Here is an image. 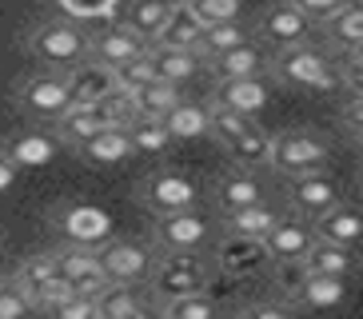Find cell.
<instances>
[{
	"instance_id": "obj_1",
	"label": "cell",
	"mask_w": 363,
	"mask_h": 319,
	"mask_svg": "<svg viewBox=\"0 0 363 319\" xmlns=\"http://www.w3.org/2000/svg\"><path fill=\"white\" fill-rule=\"evenodd\" d=\"M216 276V264L200 252H160L152 259L148 272V291L156 303L176 296H192V291H208Z\"/></svg>"
},
{
	"instance_id": "obj_2",
	"label": "cell",
	"mask_w": 363,
	"mask_h": 319,
	"mask_svg": "<svg viewBox=\"0 0 363 319\" xmlns=\"http://www.w3.org/2000/svg\"><path fill=\"white\" fill-rule=\"evenodd\" d=\"M267 76L276 84H288V88H308V92H328L335 84V68L331 60L311 48L308 40L303 44H291V48H276L267 56Z\"/></svg>"
},
{
	"instance_id": "obj_3",
	"label": "cell",
	"mask_w": 363,
	"mask_h": 319,
	"mask_svg": "<svg viewBox=\"0 0 363 319\" xmlns=\"http://www.w3.org/2000/svg\"><path fill=\"white\" fill-rule=\"evenodd\" d=\"M28 52L44 68H72L76 60L88 56V32H84V24L68 21V16L44 21L28 32Z\"/></svg>"
},
{
	"instance_id": "obj_4",
	"label": "cell",
	"mask_w": 363,
	"mask_h": 319,
	"mask_svg": "<svg viewBox=\"0 0 363 319\" xmlns=\"http://www.w3.org/2000/svg\"><path fill=\"white\" fill-rule=\"evenodd\" d=\"M328 144L308 128H288L267 136V168L279 176H303V172L328 168Z\"/></svg>"
},
{
	"instance_id": "obj_5",
	"label": "cell",
	"mask_w": 363,
	"mask_h": 319,
	"mask_svg": "<svg viewBox=\"0 0 363 319\" xmlns=\"http://www.w3.org/2000/svg\"><path fill=\"white\" fill-rule=\"evenodd\" d=\"M68 104H72V96H68L65 68H36L16 84V108L36 124H52Z\"/></svg>"
},
{
	"instance_id": "obj_6",
	"label": "cell",
	"mask_w": 363,
	"mask_h": 319,
	"mask_svg": "<svg viewBox=\"0 0 363 319\" xmlns=\"http://www.w3.org/2000/svg\"><path fill=\"white\" fill-rule=\"evenodd\" d=\"M136 200L148 208L152 216H164V212H180V208H196L200 200V188H196L184 172H172V168H160L144 176L136 184Z\"/></svg>"
},
{
	"instance_id": "obj_7",
	"label": "cell",
	"mask_w": 363,
	"mask_h": 319,
	"mask_svg": "<svg viewBox=\"0 0 363 319\" xmlns=\"http://www.w3.org/2000/svg\"><path fill=\"white\" fill-rule=\"evenodd\" d=\"M152 240H156L160 252H203V244H208V220L196 208L164 212L152 223Z\"/></svg>"
},
{
	"instance_id": "obj_8",
	"label": "cell",
	"mask_w": 363,
	"mask_h": 319,
	"mask_svg": "<svg viewBox=\"0 0 363 319\" xmlns=\"http://www.w3.org/2000/svg\"><path fill=\"white\" fill-rule=\"evenodd\" d=\"M212 264H216V272H224V276H232V279H256L267 272L272 259H267V252H264V240L228 232L224 240H220V247H216Z\"/></svg>"
},
{
	"instance_id": "obj_9",
	"label": "cell",
	"mask_w": 363,
	"mask_h": 319,
	"mask_svg": "<svg viewBox=\"0 0 363 319\" xmlns=\"http://www.w3.org/2000/svg\"><path fill=\"white\" fill-rule=\"evenodd\" d=\"M96 259H100V272L112 284H140V279H148L156 252L136 244V240H112V244L96 247Z\"/></svg>"
},
{
	"instance_id": "obj_10",
	"label": "cell",
	"mask_w": 363,
	"mask_h": 319,
	"mask_svg": "<svg viewBox=\"0 0 363 319\" xmlns=\"http://www.w3.org/2000/svg\"><path fill=\"white\" fill-rule=\"evenodd\" d=\"M256 32H259V44H264L267 52H276V48H291V44L308 40V36H311V21L296 9V4L279 0V4H272V9L259 16Z\"/></svg>"
},
{
	"instance_id": "obj_11",
	"label": "cell",
	"mask_w": 363,
	"mask_h": 319,
	"mask_svg": "<svg viewBox=\"0 0 363 319\" xmlns=\"http://www.w3.org/2000/svg\"><path fill=\"white\" fill-rule=\"evenodd\" d=\"M291 188H288V203H291V216H303V220H315L323 208H331L340 196V184L335 176H328V168L320 172H303V176H288Z\"/></svg>"
},
{
	"instance_id": "obj_12",
	"label": "cell",
	"mask_w": 363,
	"mask_h": 319,
	"mask_svg": "<svg viewBox=\"0 0 363 319\" xmlns=\"http://www.w3.org/2000/svg\"><path fill=\"white\" fill-rule=\"evenodd\" d=\"M311 244H315V232H311V220H303V216H279L264 235V252L272 264H296Z\"/></svg>"
},
{
	"instance_id": "obj_13",
	"label": "cell",
	"mask_w": 363,
	"mask_h": 319,
	"mask_svg": "<svg viewBox=\"0 0 363 319\" xmlns=\"http://www.w3.org/2000/svg\"><path fill=\"white\" fill-rule=\"evenodd\" d=\"M267 100H272V76L267 72L216 80V88H212V104L235 108V112H244V116H256L259 108H267Z\"/></svg>"
},
{
	"instance_id": "obj_14",
	"label": "cell",
	"mask_w": 363,
	"mask_h": 319,
	"mask_svg": "<svg viewBox=\"0 0 363 319\" xmlns=\"http://www.w3.org/2000/svg\"><path fill=\"white\" fill-rule=\"evenodd\" d=\"M144 48H148V40H144V36H136L128 24H120V21H108L100 32H92V36H88V56H92V60H100V64H108V68H116V64L140 56Z\"/></svg>"
},
{
	"instance_id": "obj_15",
	"label": "cell",
	"mask_w": 363,
	"mask_h": 319,
	"mask_svg": "<svg viewBox=\"0 0 363 319\" xmlns=\"http://www.w3.org/2000/svg\"><path fill=\"white\" fill-rule=\"evenodd\" d=\"M284 296L291 299L296 311H328V308H340L347 299V279L343 276H303L296 279V287H288Z\"/></svg>"
},
{
	"instance_id": "obj_16",
	"label": "cell",
	"mask_w": 363,
	"mask_h": 319,
	"mask_svg": "<svg viewBox=\"0 0 363 319\" xmlns=\"http://www.w3.org/2000/svg\"><path fill=\"white\" fill-rule=\"evenodd\" d=\"M267 48L259 40H240V44H232V48H224V52H216V56H208L203 60V68L216 76V80H232V76H259V72H267Z\"/></svg>"
},
{
	"instance_id": "obj_17",
	"label": "cell",
	"mask_w": 363,
	"mask_h": 319,
	"mask_svg": "<svg viewBox=\"0 0 363 319\" xmlns=\"http://www.w3.org/2000/svg\"><path fill=\"white\" fill-rule=\"evenodd\" d=\"M72 152L84 160L88 168H116V164H128V160L136 156L128 128H104V132H96L92 140L76 144Z\"/></svg>"
},
{
	"instance_id": "obj_18",
	"label": "cell",
	"mask_w": 363,
	"mask_h": 319,
	"mask_svg": "<svg viewBox=\"0 0 363 319\" xmlns=\"http://www.w3.org/2000/svg\"><path fill=\"white\" fill-rule=\"evenodd\" d=\"M311 232L315 240H331V244H343V247H355L363 235V220H359V208L347 200H335L331 208H323L315 220H311Z\"/></svg>"
},
{
	"instance_id": "obj_19",
	"label": "cell",
	"mask_w": 363,
	"mask_h": 319,
	"mask_svg": "<svg viewBox=\"0 0 363 319\" xmlns=\"http://www.w3.org/2000/svg\"><path fill=\"white\" fill-rule=\"evenodd\" d=\"M259 200H264V184H259L256 168H240V164L228 176H220L212 188V203L220 212H235V208H247Z\"/></svg>"
},
{
	"instance_id": "obj_20",
	"label": "cell",
	"mask_w": 363,
	"mask_h": 319,
	"mask_svg": "<svg viewBox=\"0 0 363 319\" xmlns=\"http://www.w3.org/2000/svg\"><path fill=\"white\" fill-rule=\"evenodd\" d=\"M104 128H112V124L96 112V104H80V100H72V104L52 120V136L60 140L65 148H76V144L92 140L96 132H104Z\"/></svg>"
},
{
	"instance_id": "obj_21",
	"label": "cell",
	"mask_w": 363,
	"mask_h": 319,
	"mask_svg": "<svg viewBox=\"0 0 363 319\" xmlns=\"http://www.w3.org/2000/svg\"><path fill=\"white\" fill-rule=\"evenodd\" d=\"M200 28L203 21L192 12V4L188 0H172L168 4V16H164V24L156 32H152L148 44H168V48H196V40H200Z\"/></svg>"
},
{
	"instance_id": "obj_22",
	"label": "cell",
	"mask_w": 363,
	"mask_h": 319,
	"mask_svg": "<svg viewBox=\"0 0 363 319\" xmlns=\"http://www.w3.org/2000/svg\"><path fill=\"white\" fill-rule=\"evenodd\" d=\"M148 60L156 80H168V84H188L203 68L196 48H168V44H148Z\"/></svg>"
},
{
	"instance_id": "obj_23",
	"label": "cell",
	"mask_w": 363,
	"mask_h": 319,
	"mask_svg": "<svg viewBox=\"0 0 363 319\" xmlns=\"http://www.w3.org/2000/svg\"><path fill=\"white\" fill-rule=\"evenodd\" d=\"M0 152H4L16 168H48V164L60 156V140L48 136V132H21V136L4 140Z\"/></svg>"
},
{
	"instance_id": "obj_24",
	"label": "cell",
	"mask_w": 363,
	"mask_h": 319,
	"mask_svg": "<svg viewBox=\"0 0 363 319\" xmlns=\"http://www.w3.org/2000/svg\"><path fill=\"white\" fill-rule=\"evenodd\" d=\"M299 267L308 276H352L355 272V247H343V244H331V240H315L308 252L299 255Z\"/></svg>"
},
{
	"instance_id": "obj_25",
	"label": "cell",
	"mask_w": 363,
	"mask_h": 319,
	"mask_svg": "<svg viewBox=\"0 0 363 319\" xmlns=\"http://www.w3.org/2000/svg\"><path fill=\"white\" fill-rule=\"evenodd\" d=\"M65 80H68V96H72V100L92 104V100H100V96L112 88V68L92 60V56H84V60H76L72 68H65Z\"/></svg>"
},
{
	"instance_id": "obj_26",
	"label": "cell",
	"mask_w": 363,
	"mask_h": 319,
	"mask_svg": "<svg viewBox=\"0 0 363 319\" xmlns=\"http://www.w3.org/2000/svg\"><path fill=\"white\" fill-rule=\"evenodd\" d=\"M320 28H323V36H328V44L335 48V52L363 48V12H359L355 0H343L331 16H323V21H320Z\"/></svg>"
},
{
	"instance_id": "obj_27",
	"label": "cell",
	"mask_w": 363,
	"mask_h": 319,
	"mask_svg": "<svg viewBox=\"0 0 363 319\" xmlns=\"http://www.w3.org/2000/svg\"><path fill=\"white\" fill-rule=\"evenodd\" d=\"M164 128H168L172 144H176V140H200V136H208V104L180 96V100L164 112Z\"/></svg>"
},
{
	"instance_id": "obj_28",
	"label": "cell",
	"mask_w": 363,
	"mask_h": 319,
	"mask_svg": "<svg viewBox=\"0 0 363 319\" xmlns=\"http://www.w3.org/2000/svg\"><path fill=\"white\" fill-rule=\"evenodd\" d=\"M148 303L140 299L136 284H108L96 296V319H140Z\"/></svg>"
},
{
	"instance_id": "obj_29",
	"label": "cell",
	"mask_w": 363,
	"mask_h": 319,
	"mask_svg": "<svg viewBox=\"0 0 363 319\" xmlns=\"http://www.w3.org/2000/svg\"><path fill=\"white\" fill-rule=\"evenodd\" d=\"M279 220L276 208H267V200L247 203V208H235V212H224V228L235 235H252V240H264L267 228Z\"/></svg>"
},
{
	"instance_id": "obj_30",
	"label": "cell",
	"mask_w": 363,
	"mask_h": 319,
	"mask_svg": "<svg viewBox=\"0 0 363 319\" xmlns=\"http://www.w3.org/2000/svg\"><path fill=\"white\" fill-rule=\"evenodd\" d=\"M168 4L172 0H124V9H120V24H128L136 36L152 40V32L164 24L168 16Z\"/></svg>"
},
{
	"instance_id": "obj_31",
	"label": "cell",
	"mask_w": 363,
	"mask_h": 319,
	"mask_svg": "<svg viewBox=\"0 0 363 319\" xmlns=\"http://www.w3.org/2000/svg\"><path fill=\"white\" fill-rule=\"evenodd\" d=\"M252 32H247V24H240V16L235 21H216V24H203L200 28V40H196V52H200V60H208V56L224 52V48H232V44L247 40Z\"/></svg>"
},
{
	"instance_id": "obj_32",
	"label": "cell",
	"mask_w": 363,
	"mask_h": 319,
	"mask_svg": "<svg viewBox=\"0 0 363 319\" xmlns=\"http://www.w3.org/2000/svg\"><path fill=\"white\" fill-rule=\"evenodd\" d=\"M180 100V84H168V80H148L132 92V104H136V116H152V120H164L172 104Z\"/></svg>"
},
{
	"instance_id": "obj_33",
	"label": "cell",
	"mask_w": 363,
	"mask_h": 319,
	"mask_svg": "<svg viewBox=\"0 0 363 319\" xmlns=\"http://www.w3.org/2000/svg\"><path fill=\"white\" fill-rule=\"evenodd\" d=\"M224 152L240 164V168H267V132L259 124L244 128L235 140H228Z\"/></svg>"
},
{
	"instance_id": "obj_34",
	"label": "cell",
	"mask_w": 363,
	"mask_h": 319,
	"mask_svg": "<svg viewBox=\"0 0 363 319\" xmlns=\"http://www.w3.org/2000/svg\"><path fill=\"white\" fill-rule=\"evenodd\" d=\"M156 311H160L164 319H212L216 311H220V303H216L208 291H192V296H176V299L156 303Z\"/></svg>"
},
{
	"instance_id": "obj_35",
	"label": "cell",
	"mask_w": 363,
	"mask_h": 319,
	"mask_svg": "<svg viewBox=\"0 0 363 319\" xmlns=\"http://www.w3.org/2000/svg\"><path fill=\"white\" fill-rule=\"evenodd\" d=\"M56 276H60V272H56V259H52V252H48V255H33V259H24L12 279L24 287V296H28V299H36Z\"/></svg>"
},
{
	"instance_id": "obj_36",
	"label": "cell",
	"mask_w": 363,
	"mask_h": 319,
	"mask_svg": "<svg viewBox=\"0 0 363 319\" xmlns=\"http://www.w3.org/2000/svg\"><path fill=\"white\" fill-rule=\"evenodd\" d=\"M52 259H56V272H60L65 279L88 276V272H96V267H100L96 247H92V244H72V240H68L65 247H56Z\"/></svg>"
},
{
	"instance_id": "obj_37",
	"label": "cell",
	"mask_w": 363,
	"mask_h": 319,
	"mask_svg": "<svg viewBox=\"0 0 363 319\" xmlns=\"http://www.w3.org/2000/svg\"><path fill=\"white\" fill-rule=\"evenodd\" d=\"M128 136H132V148L144 152V156H160V152L172 144L164 120H152V116H132Z\"/></svg>"
},
{
	"instance_id": "obj_38",
	"label": "cell",
	"mask_w": 363,
	"mask_h": 319,
	"mask_svg": "<svg viewBox=\"0 0 363 319\" xmlns=\"http://www.w3.org/2000/svg\"><path fill=\"white\" fill-rule=\"evenodd\" d=\"M60 12L76 24H96V21H112L120 12V0H56Z\"/></svg>"
},
{
	"instance_id": "obj_39",
	"label": "cell",
	"mask_w": 363,
	"mask_h": 319,
	"mask_svg": "<svg viewBox=\"0 0 363 319\" xmlns=\"http://www.w3.org/2000/svg\"><path fill=\"white\" fill-rule=\"evenodd\" d=\"M92 104H96V112H100V116H104L112 128H128V124H132V116H136L132 92H124V88H116V84L108 88V92L100 96V100H92Z\"/></svg>"
},
{
	"instance_id": "obj_40",
	"label": "cell",
	"mask_w": 363,
	"mask_h": 319,
	"mask_svg": "<svg viewBox=\"0 0 363 319\" xmlns=\"http://www.w3.org/2000/svg\"><path fill=\"white\" fill-rule=\"evenodd\" d=\"M148 80H156V72H152V60H148V48L140 56H132V60L116 64L112 68V84L124 88V92H136L140 84H148Z\"/></svg>"
},
{
	"instance_id": "obj_41",
	"label": "cell",
	"mask_w": 363,
	"mask_h": 319,
	"mask_svg": "<svg viewBox=\"0 0 363 319\" xmlns=\"http://www.w3.org/2000/svg\"><path fill=\"white\" fill-rule=\"evenodd\" d=\"M36 315L33 299L24 296V287L16 279H0V319H24Z\"/></svg>"
},
{
	"instance_id": "obj_42",
	"label": "cell",
	"mask_w": 363,
	"mask_h": 319,
	"mask_svg": "<svg viewBox=\"0 0 363 319\" xmlns=\"http://www.w3.org/2000/svg\"><path fill=\"white\" fill-rule=\"evenodd\" d=\"M44 315H56V319H96V299L68 291V296H60L52 308L44 311Z\"/></svg>"
},
{
	"instance_id": "obj_43",
	"label": "cell",
	"mask_w": 363,
	"mask_h": 319,
	"mask_svg": "<svg viewBox=\"0 0 363 319\" xmlns=\"http://www.w3.org/2000/svg\"><path fill=\"white\" fill-rule=\"evenodd\" d=\"M192 12L200 16L203 24H216V21H235L240 9H244V0H188Z\"/></svg>"
},
{
	"instance_id": "obj_44",
	"label": "cell",
	"mask_w": 363,
	"mask_h": 319,
	"mask_svg": "<svg viewBox=\"0 0 363 319\" xmlns=\"http://www.w3.org/2000/svg\"><path fill=\"white\" fill-rule=\"evenodd\" d=\"M296 308H291V299H256V303H247L240 308V319H291Z\"/></svg>"
},
{
	"instance_id": "obj_45",
	"label": "cell",
	"mask_w": 363,
	"mask_h": 319,
	"mask_svg": "<svg viewBox=\"0 0 363 319\" xmlns=\"http://www.w3.org/2000/svg\"><path fill=\"white\" fill-rule=\"evenodd\" d=\"M340 76L343 84H347V92H363V76H359V64H363V48H347V52H340Z\"/></svg>"
},
{
	"instance_id": "obj_46",
	"label": "cell",
	"mask_w": 363,
	"mask_h": 319,
	"mask_svg": "<svg viewBox=\"0 0 363 319\" xmlns=\"http://www.w3.org/2000/svg\"><path fill=\"white\" fill-rule=\"evenodd\" d=\"M340 120H343V128H347V136H359V124H363V96L359 92H347V100H343V108H340Z\"/></svg>"
},
{
	"instance_id": "obj_47",
	"label": "cell",
	"mask_w": 363,
	"mask_h": 319,
	"mask_svg": "<svg viewBox=\"0 0 363 319\" xmlns=\"http://www.w3.org/2000/svg\"><path fill=\"white\" fill-rule=\"evenodd\" d=\"M108 284H112V279H108L104 272H100V267H96V272H88V276H76V279H68V287H72L76 296H88V299H96V296L104 291Z\"/></svg>"
},
{
	"instance_id": "obj_48",
	"label": "cell",
	"mask_w": 363,
	"mask_h": 319,
	"mask_svg": "<svg viewBox=\"0 0 363 319\" xmlns=\"http://www.w3.org/2000/svg\"><path fill=\"white\" fill-rule=\"evenodd\" d=\"M288 4H296V9L303 12V16H308L311 24H320L323 16H331V12L340 9L343 0H288Z\"/></svg>"
},
{
	"instance_id": "obj_49",
	"label": "cell",
	"mask_w": 363,
	"mask_h": 319,
	"mask_svg": "<svg viewBox=\"0 0 363 319\" xmlns=\"http://www.w3.org/2000/svg\"><path fill=\"white\" fill-rule=\"evenodd\" d=\"M16 172H21V168H16V164H12L9 156H4V152H0V196H4V191H9L12 184H16Z\"/></svg>"
},
{
	"instance_id": "obj_50",
	"label": "cell",
	"mask_w": 363,
	"mask_h": 319,
	"mask_svg": "<svg viewBox=\"0 0 363 319\" xmlns=\"http://www.w3.org/2000/svg\"><path fill=\"white\" fill-rule=\"evenodd\" d=\"M0 279H4V276H0Z\"/></svg>"
}]
</instances>
